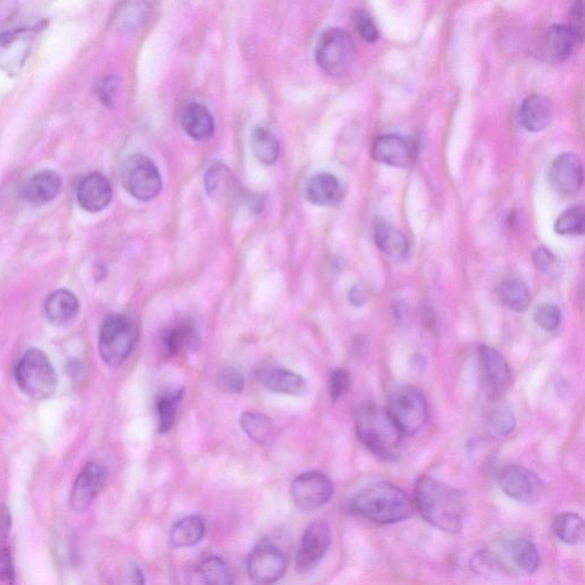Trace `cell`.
Returning a JSON list of instances; mask_svg holds the SVG:
<instances>
[{"instance_id": "obj_29", "label": "cell", "mask_w": 585, "mask_h": 585, "mask_svg": "<svg viewBox=\"0 0 585 585\" xmlns=\"http://www.w3.org/2000/svg\"><path fill=\"white\" fill-rule=\"evenodd\" d=\"M206 533L204 519L192 515L176 523L170 533V541L175 548H190L202 542Z\"/></svg>"}, {"instance_id": "obj_40", "label": "cell", "mask_w": 585, "mask_h": 585, "mask_svg": "<svg viewBox=\"0 0 585 585\" xmlns=\"http://www.w3.org/2000/svg\"><path fill=\"white\" fill-rule=\"evenodd\" d=\"M490 424L496 435L508 436L516 427L514 412L508 406H500L490 415Z\"/></svg>"}, {"instance_id": "obj_34", "label": "cell", "mask_w": 585, "mask_h": 585, "mask_svg": "<svg viewBox=\"0 0 585 585\" xmlns=\"http://www.w3.org/2000/svg\"><path fill=\"white\" fill-rule=\"evenodd\" d=\"M240 427L248 438L260 445H266L274 438V427H272L271 420L262 413H244L240 418Z\"/></svg>"}, {"instance_id": "obj_17", "label": "cell", "mask_w": 585, "mask_h": 585, "mask_svg": "<svg viewBox=\"0 0 585 585\" xmlns=\"http://www.w3.org/2000/svg\"><path fill=\"white\" fill-rule=\"evenodd\" d=\"M255 378L261 387L275 394L302 396L308 391V382L300 374L283 367H262Z\"/></svg>"}, {"instance_id": "obj_41", "label": "cell", "mask_w": 585, "mask_h": 585, "mask_svg": "<svg viewBox=\"0 0 585 585\" xmlns=\"http://www.w3.org/2000/svg\"><path fill=\"white\" fill-rule=\"evenodd\" d=\"M536 325L547 332L556 331L562 322V311L555 304H542L534 314Z\"/></svg>"}, {"instance_id": "obj_52", "label": "cell", "mask_w": 585, "mask_h": 585, "mask_svg": "<svg viewBox=\"0 0 585 585\" xmlns=\"http://www.w3.org/2000/svg\"><path fill=\"white\" fill-rule=\"evenodd\" d=\"M350 300L352 303L356 304V306H362V304L365 302L364 295L362 292L357 290V288H354V290L350 292Z\"/></svg>"}, {"instance_id": "obj_19", "label": "cell", "mask_w": 585, "mask_h": 585, "mask_svg": "<svg viewBox=\"0 0 585 585\" xmlns=\"http://www.w3.org/2000/svg\"><path fill=\"white\" fill-rule=\"evenodd\" d=\"M376 162L392 167L405 168L413 162V148L398 135H383L375 141L372 150Z\"/></svg>"}, {"instance_id": "obj_12", "label": "cell", "mask_w": 585, "mask_h": 585, "mask_svg": "<svg viewBox=\"0 0 585 585\" xmlns=\"http://www.w3.org/2000/svg\"><path fill=\"white\" fill-rule=\"evenodd\" d=\"M480 365L488 400L495 403L508 391L512 382L510 366L498 350L482 346L479 348Z\"/></svg>"}, {"instance_id": "obj_45", "label": "cell", "mask_w": 585, "mask_h": 585, "mask_svg": "<svg viewBox=\"0 0 585 585\" xmlns=\"http://www.w3.org/2000/svg\"><path fill=\"white\" fill-rule=\"evenodd\" d=\"M534 263L543 274L555 276L558 272V260L546 247H540L533 255Z\"/></svg>"}, {"instance_id": "obj_25", "label": "cell", "mask_w": 585, "mask_h": 585, "mask_svg": "<svg viewBox=\"0 0 585 585\" xmlns=\"http://www.w3.org/2000/svg\"><path fill=\"white\" fill-rule=\"evenodd\" d=\"M306 195L312 204L332 206L338 204L341 199V184L332 174H317L307 183Z\"/></svg>"}, {"instance_id": "obj_9", "label": "cell", "mask_w": 585, "mask_h": 585, "mask_svg": "<svg viewBox=\"0 0 585 585\" xmlns=\"http://www.w3.org/2000/svg\"><path fill=\"white\" fill-rule=\"evenodd\" d=\"M39 26L21 27L0 34V70L7 76L19 75L34 47Z\"/></svg>"}, {"instance_id": "obj_6", "label": "cell", "mask_w": 585, "mask_h": 585, "mask_svg": "<svg viewBox=\"0 0 585 585\" xmlns=\"http://www.w3.org/2000/svg\"><path fill=\"white\" fill-rule=\"evenodd\" d=\"M355 59L356 46L347 31L331 28L320 36L316 46V61L327 75H346Z\"/></svg>"}, {"instance_id": "obj_16", "label": "cell", "mask_w": 585, "mask_h": 585, "mask_svg": "<svg viewBox=\"0 0 585 585\" xmlns=\"http://www.w3.org/2000/svg\"><path fill=\"white\" fill-rule=\"evenodd\" d=\"M549 181L558 194L575 195L583 184V167L580 158L574 154L560 155L550 166Z\"/></svg>"}, {"instance_id": "obj_8", "label": "cell", "mask_w": 585, "mask_h": 585, "mask_svg": "<svg viewBox=\"0 0 585 585\" xmlns=\"http://www.w3.org/2000/svg\"><path fill=\"white\" fill-rule=\"evenodd\" d=\"M122 183L128 194L141 202L156 198L163 187L158 167L144 155H133L125 160Z\"/></svg>"}, {"instance_id": "obj_15", "label": "cell", "mask_w": 585, "mask_h": 585, "mask_svg": "<svg viewBox=\"0 0 585 585\" xmlns=\"http://www.w3.org/2000/svg\"><path fill=\"white\" fill-rule=\"evenodd\" d=\"M332 542L330 527L324 523L308 526L302 536L301 546L296 556V568L301 573H308L324 558Z\"/></svg>"}, {"instance_id": "obj_23", "label": "cell", "mask_w": 585, "mask_h": 585, "mask_svg": "<svg viewBox=\"0 0 585 585\" xmlns=\"http://www.w3.org/2000/svg\"><path fill=\"white\" fill-rule=\"evenodd\" d=\"M199 334L194 323L184 320L176 324L163 335V347L168 356L174 357L199 346Z\"/></svg>"}, {"instance_id": "obj_10", "label": "cell", "mask_w": 585, "mask_h": 585, "mask_svg": "<svg viewBox=\"0 0 585 585\" xmlns=\"http://www.w3.org/2000/svg\"><path fill=\"white\" fill-rule=\"evenodd\" d=\"M287 560L282 550L267 541L256 546L247 559V572L258 584H272L283 578Z\"/></svg>"}, {"instance_id": "obj_18", "label": "cell", "mask_w": 585, "mask_h": 585, "mask_svg": "<svg viewBox=\"0 0 585 585\" xmlns=\"http://www.w3.org/2000/svg\"><path fill=\"white\" fill-rule=\"evenodd\" d=\"M78 203L85 211L98 213L107 208L112 199L109 180L101 173H92L80 182L77 190Z\"/></svg>"}, {"instance_id": "obj_31", "label": "cell", "mask_w": 585, "mask_h": 585, "mask_svg": "<svg viewBox=\"0 0 585 585\" xmlns=\"http://www.w3.org/2000/svg\"><path fill=\"white\" fill-rule=\"evenodd\" d=\"M205 188L208 196L227 199L236 191V181L229 168L216 165L205 175Z\"/></svg>"}, {"instance_id": "obj_38", "label": "cell", "mask_w": 585, "mask_h": 585, "mask_svg": "<svg viewBox=\"0 0 585 585\" xmlns=\"http://www.w3.org/2000/svg\"><path fill=\"white\" fill-rule=\"evenodd\" d=\"M585 213L582 206L572 207L559 216L555 224L557 234L562 236L583 235Z\"/></svg>"}, {"instance_id": "obj_2", "label": "cell", "mask_w": 585, "mask_h": 585, "mask_svg": "<svg viewBox=\"0 0 585 585\" xmlns=\"http://www.w3.org/2000/svg\"><path fill=\"white\" fill-rule=\"evenodd\" d=\"M351 511L382 525L404 522L415 511L414 500L402 488L387 482L376 483L360 492L350 504Z\"/></svg>"}, {"instance_id": "obj_20", "label": "cell", "mask_w": 585, "mask_h": 585, "mask_svg": "<svg viewBox=\"0 0 585 585\" xmlns=\"http://www.w3.org/2000/svg\"><path fill=\"white\" fill-rule=\"evenodd\" d=\"M180 120L184 132L196 141H207L214 135V117L202 103H188L182 109Z\"/></svg>"}, {"instance_id": "obj_36", "label": "cell", "mask_w": 585, "mask_h": 585, "mask_svg": "<svg viewBox=\"0 0 585 585\" xmlns=\"http://www.w3.org/2000/svg\"><path fill=\"white\" fill-rule=\"evenodd\" d=\"M554 532L557 538L565 544H578L582 542L584 536L583 519L572 512L559 515L555 519Z\"/></svg>"}, {"instance_id": "obj_13", "label": "cell", "mask_w": 585, "mask_h": 585, "mask_svg": "<svg viewBox=\"0 0 585 585\" xmlns=\"http://www.w3.org/2000/svg\"><path fill=\"white\" fill-rule=\"evenodd\" d=\"M501 490L512 500L533 503L540 499L543 484L533 471L519 466H507L498 474Z\"/></svg>"}, {"instance_id": "obj_11", "label": "cell", "mask_w": 585, "mask_h": 585, "mask_svg": "<svg viewBox=\"0 0 585 585\" xmlns=\"http://www.w3.org/2000/svg\"><path fill=\"white\" fill-rule=\"evenodd\" d=\"M291 494L296 506L304 511H312L323 507L333 498L334 485L322 472H306L295 478Z\"/></svg>"}, {"instance_id": "obj_27", "label": "cell", "mask_w": 585, "mask_h": 585, "mask_svg": "<svg viewBox=\"0 0 585 585\" xmlns=\"http://www.w3.org/2000/svg\"><path fill=\"white\" fill-rule=\"evenodd\" d=\"M504 554L519 570L527 574H532L538 570L540 565V555L534 543L522 538L506 539L502 543Z\"/></svg>"}, {"instance_id": "obj_50", "label": "cell", "mask_w": 585, "mask_h": 585, "mask_svg": "<svg viewBox=\"0 0 585 585\" xmlns=\"http://www.w3.org/2000/svg\"><path fill=\"white\" fill-rule=\"evenodd\" d=\"M123 579L128 584H144V575L138 565L131 564L125 568Z\"/></svg>"}, {"instance_id": "obj_48", "label": "cell", "mask_w": 585, "mask_h": 585, "mask_svg": "<svg viewBox=\"0 0 585 585\" xmlns=\"http://www.w3.org/2000/svg\"><path fill=\"white\" fill-rule=\"evenodd\" d=\"M570 28L574 34V36L576 37V39H578V42H582L583 40V0H575L573 6H572V10H571V15H570Z\"/></svg>"}, {"instance_id": "obj_37", "label": "cell", "mask_w": 585, "mask_h": 585, "mask_svg": "<svg viewBox=\"0 0 585 585\" xmlns=\"http://www.w3.org/2000/svg\"><path fill=\"white\" fill-rule=\"evenodd\" d=\"M197 574L204 583L228 585L232 583L229 568L220 557L210 556L197 567Z\"/></svg>"}, {"instance_id": "obj_33", "label": "cell", "mask_w": 585, "mask_h": 585, "mask_svg": "<svg viewBox=\"0 0 585 585\" xmlns=\"http://www.w3.org/2000/svg\"><path fill=\"white\" fill-rule=\"evenodd\" d=\"M500 296L502 302L516 312L526 311L532 302L530 288L517 278L504 280L500 287Z\"/></svg>"}, {"instance_id": "obj_1", "label": "cell", "mask_w": 585, "mask_h": 585, "mask_svg": "<svg viewBox=\"0 0 585 585\" xmlns=\"http://www.w3.org/2000/svg\"><path fill=\"white\" fill-rule=\"evenodd\" d=\"M415 509L429 524L446 533L462 530L466 504L454 487L431 476H423L414 490Z\"/></svg>"}, {"instance_id": "obj_42", "label": "cell", "mask_w": 585, "mask_h": 585, "mask_svg": "<svg viewBox=\"0 0 585 585\" xmlns=\"http://www.w3.org/2000/svg\"><path fill=\"white\" fill-rule=\"evenodd\" d=\"M216 384L223 392L240 394L244 390L245 380L242 373L231 367H223L216 375Z\"/></svg>"}, {"instance_id": "obj_30", "label": "cell", "mask_w": 585, "mask_h": 585, "mask_svg": "<svg viewBox=\"0 0 585 585\" xmlns=\"http://www.w3.org/2000/svg\"><path fill=\"white\" fill-rule=\"evenodd\" d=\"M578 39L572 30L565 26H552L547 32L546 48L551 60L566 61L574 52Z\"/></svg>"}, {"instance_id": "obj_47", "label": "cell", "mask_w": 585, "mask_h": 585, "mask_svg": "<svg viewBox=\"0 0 585 585\" xmlns=\"http://www.w3.org/2000/svg\"><path fill=\"white\" fill-rule=\"evenodd\" d=\"M15 573L10 550L0 548V584L14 583Z\"/></svg>"}, {"instance_id": "obj_22", "label": "cell", "mask_w": 585, "mask_h": 585, "mask_svg": "<svg viewBox=\"0 0 585 585\" xmlns=\"http://www.w3.org/2000/svg\"><path fill=\"white\" fill-rule=\"evenodd\" d=\"M520 123L528 132H541L551 122L552 107L547 98L540 94L528 96L520 107Z\"/></svg>"}, {"instance_id": "obj_3", "label": "cell", "mask_w": 585, "mask_h": 585, "mask_svg": "<svg viewBox=\"0 0 585 585\" xmlns=\"http://www.w3.org/2000/svg\"><path fill=\"white\" fill-rule=\"evenodd\" d=\"M355 428L360 442L379 458L394 460L399 455L403 432L386 408L360 407L355 416Z\"/></svg>"}, {"instance_id": "obj_26", "label": "cell", "mask_w": 585, "mask_h": 585, "mask_svg": "<svg viewBox=\"0 0 585 585\" xmlns=\"http://www.w3.org/2000/svg\"><path fill=\"white\" fill-rule=\"evenodd\" d=\"M374 240L380 250L390 258H404L408 253V242L403 232L387 221L375 222Z\"/></svg>"}, {"instance_id": "obj_46", "label": "cell", "mask_w": 585, "mask_h": 585, "mask_svg": "<svg viewBox=\"0 0 585 585\" xmlns=\"http://www.w3.org/2000/svg\"><path fill=\"white\" fill-rule=\"evenodd\" d=\"M118 86V79L114 75H109L101 80L98 87V94L100 100L106 104V106L111 107L112 104H114L118 92Z\"/></svg>"}, {"instance_id": "obj_28", "label": "cell", "mask_w": 585, "mask_h": 585, "mask_svg": "<svg viewBox=\"0 0 585 585\" xmlns=\"http://www.w3.org/2000/svg\"><path fill=\"white\" fill-rule=\"evenodd\" d=\"M79 312V303L74 294L61 290L48 296L45 316L55 325H64L74 320Z\"/></svg>"}, {"instance_id": "obj_7", "label": "cell", "mask_w": 585, "mask_h": 585, "mask_svg": "<svg viewBox=\"0 0 585 585\" xmlns=\"http://www.w3.org/2000/svg\"><path fill=\"white\" fill-rule=\"evenodd\" d=\"M388 411L406 436L418 434L428 420L426 397L419 389L411 386L398 387L392 391Z\"/></svg>"}, {"instance_id": "obj_35", "label": "cell", "mask_w": 585, "mask_h": 585, "mask_svg": "<svg viewBox=\"0 0 585 585\" xmlns=\"http://www.w3.org/2000/svg\"><path fill=\"white\" fill-rule=\"evenodd\" d=\"M183 395V390H176L158 398L157 414L160 434H166L174 427Z\"/></svg>"}, {"instance_id": "obj_21", "label": "cell", "mask_w": 585, "mask_h": 585, "mask_svg": "<svg viewBox=\"0 0 585 585\" xmlns=\"http://www.w3.org/2000/svg\"><path fill=\"white\" fill-rule=\"evenodd\" d=\"M62 179L58 173L44 171L32 176L22 189V197L32 205H44L59 196Z\"/></svg>"}, {"instance_id": "obj_44", "label": "cell", "mask_w": 585, "mask_h": 585, "mask_svg": "<svg viewBox=\"0 0 585 585\" xmlns=\"http://www.w3.org/2000/svg\"><path fill=\"white\" fill-rule=\"evenodd\" d=\"M350 373L344 368H339L333 372L330 379V396L333 403L338 402L350 388Z\"/></svg>"}, {"instance_id": "obj_5", "label": "cell", "mask_w": 585, "mask_h": 585, "mask_svg": "<svg viewBox=\"0 0 585 585\" xmlns=\"http://www.w3.org/2000/svg\"><path fill=\"white\" fill-rule=\"evenodd\" d=\"M136 328L130 318L111 315L104 320L99 336V351L108 366H120L132 355Z\"/></svg>"}, {"instance_id": "obj_24", "label": "cell", "mask_w": 585, "mask_h": 585, "mask_svg": "<svg viewBox=\"0 0 585 585\" xmlns=\"http://www.w3.org/2000/svg\"><path fill=\"white\" fill-rule=\"evenodd\" d=\"M150 12L147 0H126L115 13V26L123 34H134L149 20Z\"/></svg>"}, {"instance_id": "obj_51", "label": "cell", "mask_w": 585, "mask_h": 585, "mask_svg": "<svg viewBox=\"0 0 585 585\" xmlns=\"http://www.w3.org/2000/svg\"><path fill=\"white\" fill-rule=\"evenodd\" d=\"M11 516L8 514V510L4 509L0 512V533L7 536L10 532Z\"/></svg>"}, {"instance_id": "obj_14", "label": "cell", "mask_w": 585, "mask_h": 585, "mask_svg": "<svg viewBox=\"0 0 585 585\" xmlns=\"http://www.w3.org/2000/svg\"><path fill=\"white\" fill-rule=\"evenodd\" d=\"M108 478V469L100 462H88L79 472L70 494L71 508L83 512L90 508Z\"/></svg>"}, {"instance_id": "obj_4", "label": "cell", "mask_w": 585, "mask_h": 585, "mask_svg": "<svg viewBox=\"0 0 585 585\" xmlns=\"http://www.w3.org/2000/svg\"><path fill=\"white\" fill-rule=\"evenodd\" d=\"M14 375L24 394L37 400L51 397L58 383L50 359L38 349H31L22 356Z\"/></svg>"}, {"instance_id": "obj_32", "label": "cell", "mask_w": 585, "mask_h": 585, "mask_svg": "<svg viewBox=\"0 0 585 585\" xmlns=\"http://www.w3.org/2000/svg\"><path fill=\"white\" fill-rule=\"evenodd\" d=\"M253 154L263 165H272L279 156V142L274 133L264 127L255 128L251 136Z\"/></svg>"}, {"instance_id": "obj_49", "label": "cell", "mask_w": 585, "mask_h": 585, "mask_svg": "<svg viewBox=\"0 0 585 585\" xmlns=\"http://www.w3.org/2000/svg\"><path fill=\"white\" fill-rule=\"evenodd\" d=\"M18 12V0H0V26L10 21Z\"/></svg>"}, {"instance_id": "obj_39", "label": "cell", "mask_w": 585, "mask_h": 585, "mask_svg": "<svg viewBox=\"0 0 585 585\" xmlns=\"http://www.w3.org/2000/svg\"><path fill=\"white\" fill-rule=\"evenodd\" d=\"M471 568L475 573L484 576L503 574L507 570L503 560L490 551H478L471 558Z\"/></svg>"}, {"instance_id": "obj_43", "label": "cell", "mask_w": 585, "mask_h": 585, "mask_svg": "<svg viewBox=\"0 0 585 585\" xmlns=\"http://www.w3.org/2000/svg\"><path fill=\"white\" fill-rule=\"evenodd\" d=\"M352 21H354L356 30L360 37H362L368 43H375L379 39L380 34L378 27L371 18V15L364 10H357L352 15Z\"/></svg>"}]
</instances>
